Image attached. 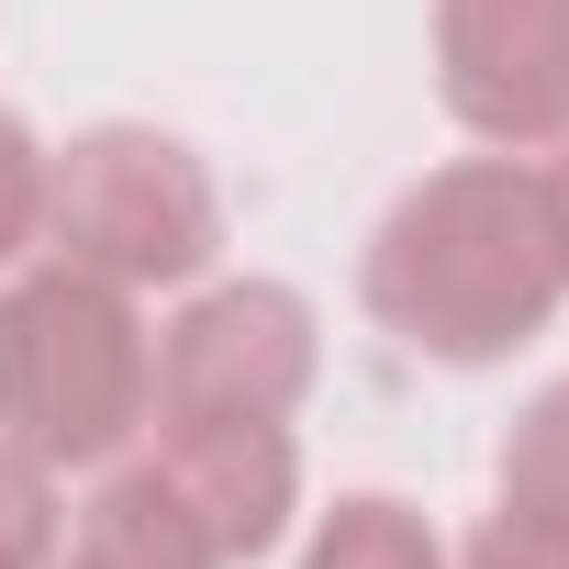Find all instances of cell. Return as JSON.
<instances>
[{
  "mask_svg": "<svg viewBox=\"0 0 569 569\" xmlns=\"http://www.w3.org/2000/svg\"><path fill=\"white\" fill-rule=\"evenodd\" d=\"M358 302L391 347H413L436 369H491V358L536 347L547 313L569 302L536 168L525 157H458V168L413 179L391 201V223L369 234Z\"/></svg>",
  "mask_w": 569,
  "mask_h": 569,
  "instance_id": "obj_1",
  "label": "cell"
},
{
  "mask_svg": "<svg viewBox=\"0 0 569 569\" xmlns=\"http://www.w3.org/2000/svg\"><path fill=\"white\" fill-rule=\"evenodd\" d=\"M157 413V336L134 325V291L90 268H23L0 279V436L46 469H101Z\"/></svg>",
  "mask_w": 569,
  "mask_h": 569,
  "instance_id": "obj_2",
  "label": "cell"
},
{
  "mask_svg": "<svg viewBox=\"0 0 569 569\" xmlns=\"http://www.w3.org/2000/svg\"><path fill=\"white\" fill-rule=\"evenodd\" d=\"M46 246L112 291H179L223 246V190L179 134L90 123L68 157H46Z\"/></svg>",
  "mask_w": 569,
  "mask_h": 569,
  "instance_id": "obj_3",
  "label": "cell"
},
{
  "mask_svg": "<svg viewBox=\"0 0 569 569\" xmlns=\"http://www.w3.org/2000/svg\"><path fill=\"white\" fill-rule=\"evenodd\" d=\"M313 391V302L279 279H223L157 336V413H212V425H291ZM146 413V425H157Z\"/></svg>",
  "mask_w": 569,
  "mask_h": 569,
  "instance_id": "obj_4",
  "label": "cell"
},
{
  "mask_svg": "<svg viewBox=\"0 0 569 569\" xmlns=\"http://www.w3.org/2000/svg\"><path fill=\"white\" fill-rule=\"evenodd\" d=\"M436 90L502 157L569 146V0H436Z\"/></svg>",
  "mask_w": 569,
  "mask_h": 569,
  "instance_id": "obj_5",
  "label": "cell"
},
{
  "mask_svg": "<svg viewBox=\"0 0 569 569\" xmlns=\"http://www.w3.org/2000/svg\"><path fill=\"white\" fill-rule=\"evenodd\" d=\"M157 469L168 491L201 513L212 558L246 569L291 536V502H302V458H291V425H212V413H157Z\"/></svg>",
  "mask_w": 569,
  "mask_h": 569,
  "instance_id": "obj_6",
  "label": "cell"
},
{
  "mask_svg": "<svg viewBox=\"0 0 569 569\" xmlns=\"http://www.w3.org/2000/svg\"><path fill=\"white\" fill-rule=\"evenodd\" d=\"M79 569H223L212 558V536H201V513L168 491V469L146 458V469H112L101 491H90V513H79V547H68Z\"/></svg>",
  "mask_w": 569,
  "mask_h": 569,
  "instance_id": "obj_7",
  "label": "cell"
},
{
  "mask_svg": "<svg viewBox=\"0 0 569 569\" xmlns=\"http://www.w3.org/2000/svg\"><path fill=\"white\" fill-rule=\"evenodd\" d=\"M302 569H447V547H436V525H425L413 502H391V491H347V502L313 525Z\"/></svg>",
  "mask_w": 569,
  "mask_h": 569,
  "instance_id": "obj_8",
  "label": "cell"
},
{
  "mask_svg": "<svg viewBox=\"0 0 569 569\" xmlns=\"http://www.w3.org/2000/svg\"><path fill=\"white\" fill-rule=\"evenodd\" d=\"M502 502L569 536V380H547L502 436Z\"/></svg>",
  "mask_w": 569,
  "mask_h": 569,
  "instance_id": "obj_9",
  "label": "cell"
},
{
  "mask_svg": "<svg viewBox=\"0 0 569 569\" xmlns=\"http://www.w3.org/2000/svg\"><path fill=\"white\" fill-rule=\"evenodd\" d=\"M57 536H68V513H57V469L23 458L12 436H0V569H46Z\"/></svg>",
  "mask_w": 569,
  "mask_h": 569,
  "instance_id": "obj_10",
  "label": "cell"
},
{
  "mask_svg": "<svg viewBox=\"0 0 569 569\" xmlns=\"http://www.w3.org/2000/svg\"><path fill=\"white\" fill-rule=\"evenodd\" d=\"M46 246V146L23 134V112H0V268H23Z\"/></svg>",
  "mask_w": 569,
  "mask_h": 569,
  "instance_id": "obj_11",
  "label": "cell"
},
{
  "mask_svg": "<svg viewBox=\"0 0 569 569\" xmlns=\"http://www.w3.org/2000/svg\"><path fill=\"white\" fill-rule=\"evenodd\" d=\"M447 569H569V536L502 502V513H491V525H480V536H469V547H458Z\"/></svg>",
  "mask_w": 569,
  "mask_h": 569,
  "instance_id": "obj_12",
  "label": "cell"
},
{
  "mask_svg": "<svg viewBox=\"0 0 569 569\" xmlns=\"http://www.w3.org/2000/svg\"><path fill=\"white\" fill-rule=\"evenodd\" d=\"M536 190H547V246H558V279H569V146H558V168H536Z\"/></svg>",
  "mask_w": 569,
  "mask_h": 569,
  "instance_id": "obj_13",
  "label": "cell"
},
{
  "mask_svg": "<svg viewBox=\"0 0 569 569\" xmlns=\"http://www.w3.org/2000/svg\"><path fill=\"white\" fill-rule=\"evenodd\" d=\"M46 569H79V558H46Z\"/></svg>",
  "mask_w": 569,
  "mask_h": 569,
  "instance_id": "obj_14",
  "label": "cell"
}]
</instances>
